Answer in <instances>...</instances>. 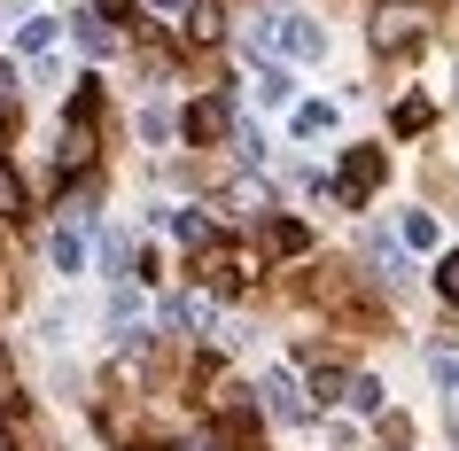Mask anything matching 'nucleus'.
<instances>
[{"instance_id":"9d476101","label":"nucleus","mask_w":459,"mask_h":451,"mask_svg":"<svg viewBox=\"0 0 459 451\" xmlns=\"http://www.w3.org/2000/svg\"><path fill=\"white\" fill-rule=\"evenodd\" d=\"M342 404H351V412H382V381H374V374H351V381H342Z\"/></svg>"},{"instance_id":"f257e3e1","label":"nucleus","mask_w":459,"mask_h":451,"mask_svg":"<svg viewBox=\"0 0 459 451\" xmlns=\"http://www.w3.org/2000/svg\"><path fill=\"white\" fill-rule=\"evenodd\" d=\"M257 404H265L281 428L312 421V397H304V389H296V374H281V366H265V381H257Z\"/></svg>"},{"instance_id":"a211bd4d","label":"nucleus","mask_w":459,"mask_h":451,"mask_svg":"<svg viewBox=\"0 0 459 451\" xmlns=\"http://www.w3.org/2000/svg\"><path fill=\"white\" fill-rule=\"evenodd\" d=\"M16 94V63H8V55H0V101Z\"/></svg>"},{"instance_id":"0eeeda50","label":"nucleus","mask_w":459,"mask_h":451,"mask_svg":"<svg viewBox=\"0 0 459 451\" xmlns=\"http://www.w3.org/2000/svg\"><path fill=\"white\" fill-rule=\"evenodd\" d=\"M55 39H63V24H55V16H24V24H16V48H24V55H48Z\"/></svg>"},{"instance_id":"ddd939ff","label":"nucleus","mask_w":459,"mask_h":451,"mask_svg":"<svg viewBox=\"0 0 459 451\" xmlns=\"http://www.w3.org/2000/svg\"><path fill=\"white\" fill-rule=\"evenodd\" d=\"M436 296H444V304H459V249H444V257H436Z\"/></svg>"},{"instance_id":"f8f14e48","label":"nucleus","mask_w":459,"mask_h":451,"mask_svg":"<svg viewBox=\"0 0 459 451\" xmlns=\"http://www.w3.org/2000/svg\"><path fill=\"white\" fill-rule=\"evenodd\" d=\"M71 39H78L86 55H109V24H101V16H78V24H71Z\"/></svg>"},{"instance_id":"6ab92c4d","label":"nucleus","mask_w":459,"mask_h":451,"mask_svg":"<svg viewBox=\"0 0 459 451\" xmlns=\"http://www.w3.org/2000/svg\"><path fill=\"white\" fill-rule=\"evenodd\" d=\"M148 8H156V16H179V8H187V0H148Z\"/></svg>"},{"instance_id":"7ed1b4c3","label":"nucleus","mask_w":459,"mask_h":451,"mask_svg":"<svg viewBox=\"0 0 459 451\" xmlns=\"http://www.w3.org/2000/svg\"><path fill=\"white\" fill-rule=\"evenodd\" d=\"M273 48L296 55V63H319V55H327V31L304 24V16H281V24H273Z\"/></svg>"},{"instance_id":"6e6552de","label":"nucleus","mask_w":459,"mask_h":451,"mask_svg":"<svg viewBox=\"0 0 459 451\" xmlns=\"http://www.w3.org/2000/svg\"><path fill=\"white\" fill-rule=\"evenodd\" d=\"M141 311H148V304H141V288L117 281V296H109V327H117V334H125V327H141Z\"/></svg>"},{"instance_id":"39448f33","label":"nucleus","mask_w":459,"mask_h":451,"mask_svg":"<svg viewBox=\"0 0 459 451\" xmlns=\"http://www.w3.org/2000/svg\"><path fill=\"white\" fill-rule=\"evenodd\" d=\"M289 125H296V141H319V133H335V101H296Z\"/></svg>"},{"instance_id":"aec40b11","label":"nucleus","mask_w":459,"mask_h":451,"mask_svg":"<svg viewBox=\"0 0 459 451\" xmlns=\"http://www.w3.org/2000/svg\"><path fill=\"white\" fill-rule=\"evenodd\" d=\"M0 451H16V444H8V428H0Z\"/></svg>"},{"instance_id":"1a4fd4ad","label":"nucleus","mask_w":459,"mask_h":451,"mask_svg":"<svg viewBox=\"0 0 459 451\" xmlns=\"http://www.w3.org/2000/svg\"><path fill=\"white\" fill-rule=\"evenodd\" d=\"M164 319H171V327H211V296H171Z\"/></svg>"},{"instance_id":"2eb2a0df","label":"nucleus","mask_w":459,"mask_h":451,"mask_svg":"<svg viewBox=\"0 0 459 451\" xmlns=\"http://www.w3.org/2000/svg\"><path fill=\"white\" fill-rule=\"evenodd\" d=\"M218 125H226V117H218V101H195V109H187V133H195V141H211Z\"/></svg>"},{"instance_id":"9b49d317","label":"nucleus","mask_w":459,"mask_h":451,"mask_svg":"<svg viewBox=\"0 0 459 451\" xmlns=\"http://www.w3.org/2000/svg\"><path fill=\"white\" fill-rule=\"evenodd\" d=\"M265 249H273V257H296V249H304V226H296V218H273V226H265Z\"/></svg>"},{"instance_id":"412c9836","label":"nucleus","mask_w":459,"mask_h":451,"mask_svg":"<svg viewBox=\"0 0 459 451\" xmlns=\"http://www.w3.org/2000/svg\"><path fill=\"white\" fill-rule=\"evenodd\" d=\"M452 444H459V412H452Z\"/></svg>"},{"instance_id":"4468645a","label":"nucleus","mask_w":459,"mask_h":451,"mask_svg":"<svg viewBox=\"0 0 459 451\" xmlns=\"http://www.w3.org/2000/svg\"><path fill=\"white\" fill-rule=\"evenodd\" d=\"M405 241H412V249H436L444 234H436V218H429V211H405Z\"/></svg>"},{"instance_id":"20e7f679","label":"nucleus","mask_w":459,"mask_h":451,"mask_svg":"<svg viewBox=\"0 0 459 451\" xmlns=\"http://www.w3.org/2000/svg\"><path fill=\"white\" fill-rule=\"evenodd\" d=\"M86 241H94V226H63V234H55V273H86Z\"/></svg>"},{"instance_id":"f3484780","label":"nucleus","mask_w":459,"mask_h":451,"mask_svg":"<svg viewBox=\"0 0 459 451\" xmlns=\"http://www.w3.org/2000/svg\"><path fill=\"white\" fill-rule=\"evenodd\" d=\"M16 211H24V179L0 164V218H16Z\"/></svg>"},{"instance_id":"dca6fc26","label":"nucleus","mask_w":459,"mask_h":451,"mask_svg":"<svg viewBox=\"0 0 459 451\" xmlns=\"http://www.w3.org/2000/svg\"><path fill=\"white\" fill-rule=\"evenodd\" d=\"M141 141H171V109H164V101H148V109H141Z\"/></svg>"},{"instance_id":"f03ea898","label":"nucleus","mask_w":459,"mask_h":451,"mask_svg":"<svg viewBox=\"0 0 459 451\" xmlns=\"http://www.w3.org/2000/svg\"><path fill=\"white\" fill-rule=\"evenodd\" d=\"M374 187H382V156H374V148H351V156H342V179H335V195L351 203V211H359V203H366Z\"/></svg>"},{"instance_id":"423d86ee","label":"nucleus","mask_w":459,"mask_h":451,"mask_svg":"<svg viewBox=\"0 0 459 451\" xmlns=\"http://www.w3.org/2000/svg\"><path fill=\"white\" fill-rule=\"evenodd\" d=\"M257 101H265V109H296V78L281 71V63H265V71H257Z\"/></svg>"}]
</instances>
